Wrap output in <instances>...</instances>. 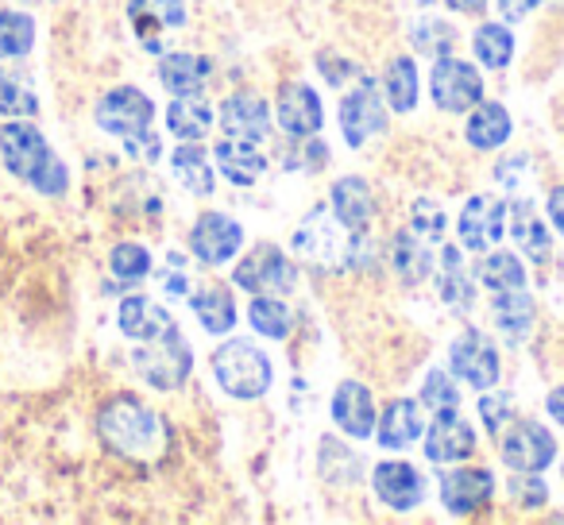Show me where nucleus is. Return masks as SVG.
I'll use <instances>...</instances> for the list:
<instances>
[{
    "label": "nucleus",
    "instance_id": "obj_11",
    "mask_svg": "<svg viewBox=\"0 0 564 525\" xmlns=\"http://www.w3.org/2000/svg\"><path fill=\"white\" fill-rule=\"evenodd\" d=\"M383 128H387L383 97H379L376 81L360 78L352 94L345 97V105H340V132H345L348 147H364V143L383 132Z\"/></svg>",
    "mask_w": 564,
    "mask_h": 525
},
{
    "label": "nucleus",
    "instance_id": "obj_13",
    "mask_svg": "<svg viewBox=\"0 0 564 525\" xmlns=\"http://www.w3.org/2000/svg\"><path fill=\"white\" fill-rule=\"evenodd\" d=\"M240 243H243V228L232 217H225V212H205V217H197L194 232H189V248L209 267L228 263L240 251Z\"/></svg>",
    "mask_w": 564,
    "mask_h": 525
},
{
    "label": "nucleus",
    "instance_id": "obj_3",
    "mask_svg": "<svg viewBox=\"0 0 564 525\" xmlns=\"http://www.w3.org/2000/svg\"><path fill=\"white\" fill-rule=\"evenodd\" d=\"M213 375H217L220 391L232 394L240 402H256L271 391V360L259 352L251 340H228L213 352Z\"/></svg>",
    "mask_w": 564,
    "mask_h": 525
},
{
    "label": "nucleus",
    "instance_id": "obj_8",
    "mask_svg": "<svg viewBox=\"0 0 564 525\" xmlns=\"http://www.w3.org/2000/svg\"><path fill=\"white\" fill-rule=\"evenodd\" d=\"M499 452L510 471H545L556 460V440L545 425L514 422L499 433Z\"/></svg>",
    "mask_w": 564,
    "mask_h": 525
},
{
    "label": "nucleus",
    "instance_id": "obj_38",
    "mask_svg": "<svg viewBox=\"0 0 564 525\" xmlns=\"http://www.w3.org/2000/svg\"><path fill=\"white\" fill-rule=\"evenodd\" d=\"M35 47V20L28 12L0 9V63L4 58H24Z\"/></svg>",
    "mask_w": 564,
    "mask_h": 525
},
{
    "label": "nucleus",
    "instance_id": "obj_49",
    "mask_svg": "<svg viewBox=\"0 0 564 525\" xmlns=\"http://www.w3.org/2000/svg\"><path fill=\"white\" fill-rule=\"evenodd\" d=\"M317 63H322L325 81H329V86H340V81L352 78V74H356V66H352V63H340L337 55H322V58H317Z\"/></svg>",
    "mask_w": 564,
    "mask_h": 525
},
{
    "label": "nucleus",
    "instance_id": "obj_39",
    "mask_svg": "<svg viewBox=\"0 0 564 525\" xmlns=\"http://www.w3.org/2000/svg\"><path fill=\"white\" fill-rule=\"evenodd\" d=\"M471 51H476V58L484 66L502 70V66L514 58V35L507 32V24H484L471 35Z\"/></svg>",
    "mask_w": 564,
    "mask_h": 525
},
{
    "label": "nucleus",
    "instance_id": "obj_46",
    "mask_svg": "<svg viewBox=\"0 0 564 525\" xmlns=\"http://www.w3.org/2000/svg\"><path fill=\"white\" fill-rule=\"evenodd\" d=\"M495 182L507 186V194H522V186L530 182V158L525 155H514V158H502L495 166Z\"/></svg>",
    "mask_w": 564,
    "mask_h": 525
},
{
    "label": "nucleus",
    "instance_id": "obj_36",
    "mask_svg": "<svg viewBox=\"0 0 564 525\" xmlns=\"http://www.w3.org/2000/svg\"><path fill=\"white\" fill-rule=\"evenodd\" d=\"M383 89H387V101H391L394 112H410L417 105V66L410 55L391 58L383 74Z\"/></svg>",
    "mask_w": 564,
    "mask_h": 525
},
{
    "label": "nucleus",
    "instance_id": "obj_17",
    "mask_svg": "<svg viewBox=\"0 0 564 525\" xmlns=\"http://www.w3.org/2000/svg\"><path fill=\"white\" fill-rule=\"evenodd\" d=\"M220 124L225 135L263 143V135L271 132V109L259 94H232L220 101Z\"/></svg>",
    "mask_w": 564,
    "mask_h": 525
},
{
    "label": "nucleus",
    "instance_id": "obj_53",
    "mask_svg": "<svg viewBox=\"0 0 564 525\" xmlns=\"http://www.w3.org/2000/svg\"><path fill=\"white\" fill-rule=\"evenodd\" d=\"M453 12H464V17H476V12L487 9V0H445Z\"/></svg>",
    "mask_w": 564,
    "mask_h": 525
},
{
    "label": "nucleus",
    "instance_id": "obj_43",
    "mask_svg": "<svg viewBox=\"0 0 564 525\" xmlns=\"http://www.w3.org/2000/svg\"><path fill=\"white\" fill-rule=\"evenodd\" d=\"M422 406H430V409L460 406V391H456V383L445 371H430V379H425V386H422Z\"/></svg>",
    "mask_w": 564,
    "mask_h": 525
},
{
    "label": "nucleus",
    "instance_id": "obj_34",
    "mask_svg": "<svg viewBox=\"0 0 564 525\" xmlns=\"http://www.w3.org/2000/svg\"><path fill=\"white\" fill-rule=\"evenodd\" d=\"M189 309L197 314L202 329L217 332V337L236 325V302H232V294H228L225 286H205V291H197L194 298H189Z\"/></svg>",
    "mask_w": 564,
    "mask_h": 525
},
{
    "label": "nucleus",
    "instance_id": "obj_25",
    "mask_svg": "<svg viewBox=\"0 0 564 525\" xmlns=\"http://www.w3.org/2000/svg\"><path fill=\"white\" fill-rule=\"evenodd\" d=\"M376 433H379V445H383V448H410L425 433L422 402L394 398L391 406L383 409V417H379Z\"/></svg>",
    "mask_w": 564,
    "mask_h": 525
},
{
    "label": "nucleus",
    "instance_id": "obj_41",
    "mask_svg": "<svg viewBox=\"0 0 564 525\" xmlns=\"http://www.w3.org/2000/svg\"><path fill=\"white\" fill-rule=\"evenodd\" d=\"M445 228H448L445 209H441L433 197H417L414 209H410V232L422 236L425 243L437 248V243H445Z\"/></svg>",
    "mask_w": 564,
    "mask_h": 525
},
{
    "label": "nucleus",
    "instance_id": "obj_10",
    "mask_svg": "<svg viewBox=\"0 0 564 525\" xmlns=\"http://www.w3.org/2000/svg\"><path fill=\"white\" fill-rule=\"evenodd\" d=\"M232 283L251 294H286L294 286V267L274 243H259L248 259H240V267L232 271Z\"/></svg>",
    "mask_w": 564,
    "mask_h": 525
},
{
    "label": "nucleus",
    "instance_id": "obj_45",
    "mask_svg": "<svg viewBox=\"0 0 564 525\" xmlns=\"http://www.w3.org/2000/svg\"><path fill=\"white\" fill-rule=\"evenodd\" d=\"M510 494H514V502H518V506H525V510L545 506V499H549L545 483H541V471H522V475L510 483Z\"/></svg>",
    "mask_w": 564,
    "mask_h": 525
},
{
    "label": "nucleus",
    "instance_id": "obj_50",
    "mask_svg": "<svg viewBox=\"0 0 564 525\" xmlns=\"http://www.w3.org/2000/svg\"><path fill=\"white\" fill-rule=\"evenodd\" d=\"M538 4H541V0H499V12H502V20H510V24H514V20L530 17Z\"/></svg>",
    "mask_w": 564,
    "mask_h": 525
},
{
    "label": "nucleus",
    "instance_id": "obj_40",
    "mask_svg": "<svg viewBox=\"0 0 564 525\" xmlns=\"http://www.w3.org/2000/svg\"><path fill=\"white\" fill-rule=\"evenodd\" d=\"M109 271L120 286H140L151 275V251L143 243H117L109 255Z\"/></svg>",
    "mask_w": 564,
    "mask_h": 525
},
{
    "label": "nucleus",
    "instance_id": "obj_14",
    "mask_svg": "<svg viewBox=\"0 0 564 525\" xmlns=\"http://www.w3.org/2000/svg\"><path fill=\"white\" fill-rule=\"evenodd\" d=\"M325 124V112L322 101L310 86L302 81H291V86H282L279 94V128L294 140H314Z\"/></svg>",
    "mask_w": 564,
    "mask_h": 525
},
{
    "label": "nucleus",
    "instance_id": "obj_29",
    "mask_svg": "<svg viewBox=\"0 0 564 525\" xmlns=\"http://www.w3.org/2000/svg\"><path fill=\"white\" fill-rule=\"evenodd\" d=\"M391 267L399 271V278L406 286L425 283L433 271V243H425L414 232H399L391 240Z\"/></svg>",
    "mask_w": 564,
    "mask_h": 525
},
{
    "label": "nucleus",
    "instance_id": "obj_18",
    "mask_svg": "<svg viewBox=\"0 0 564 525\" xmlns=\"http://www.w3.org/2000/svg\"><path fill=\"white\" fill-rule=\"evenodd\" d=\"M333 422L345 437L364 440L376 433V402H371L368 386L364 383H340L337 394H333Z\"/></svg>",
    "mask_w": 564,
    "mask_h": 525
},
{
    "label": "nucleus",
    "instance_id": "obj_21",
    "mask_svg": "<svg viewBox=\"0 0 564 525\" xmlns=\"http://www.w3.org/2000/svg\"><path fill=\"white\" fill-rule=\"evenodd\" d=\"M329 197H333V217H337V225L348 228V232H364V228L371 225V217H376L371 186L364 178H356V174L333 182Z\"/></svg>",
    "mask_w": 564,
    "mask_h": 525
},
{
    "label": "nucleus",
    "instance_id": "obj_35",
    "mask_svg": "<svg viewBox=\"0 0 564 525\" xmlns=\"http://www.w3.org/2000/svg\"><path fill=\"white\" fill-rule=\"evenodd\" d=\"M510 135V117L502 105H476V112L468 117V143L476 151H495L502 147Z\"/></svg>",
    "mask_w": 564,
    "mask_h": 525
},
{
    "label": "nucleus",
    "instance_id": "obj_1",
    "mask_svg": "<svg viewBox=\"0 0 564 525\" xmlns=\"http://www.w3.org/2000/svg\"><path fill=\"white\" fill-rule=\"evenodd\" d=\"M0 158L9 166V174L24 178L32 189H40L43 197H63L70 186L66 163L47 147L43 132L28 120H9L0 124Z\"/></svg>",
    "mask_w": 564,
    "mask_h": 525
},
{
    "label": "nucleus",
    "instance_id": "obj_4",
    "mask_svg": "<svg viewBox=\"0 0 564 525\" xmlns=\"http://www.w3.org/2000/svg\"><path fill=\"white\" fill-rule=\"evenodd\" d=\"M132 368L155 391H174V386H182L189 379L194 356H189L186 337L178 329H171L155 340H140V348L132 352Z\"/></svg>",
    "mask_w": 564,
    "mask_h": 525
},
{
    "label": "nucleus",
    "instance_id": "obj_47",
    "mask_svg": "<svg viewBox=\"0 0 564 525\" xmlns=\"http://www.w3.org/2000/svg\"><path fill=\"white\" fill-rule=\"evenodd\" d=\"M163 291L171 294V298H186V294H189V275H186V259H182V255H166Z\"/></svg>",
    "mask_w": 564,
    "mask_h": 525
},
{
    "label": "nucleus",
    "instance_id": "obj_20",
    "mask_svg": "<svg viewBox=\"0 0 564 525\" xmlns=\"http://www.w3.org/2000/svg\"><path fill=\"white\" fill-rule=\"evenodd\" d=\"M294 251H299L302 259H310V263H317V267H329L333 259L345 255V240H340V232L333 228L329 212L325 209H314L306 220L299 225V232H294Z\"/></svg>",
    "mask_w": 564,
    "mask_h": 525
},
{
    "label": "nucleus",
    "instance_id": "obj_51",
    "mask_svg": "<svg viewBox=\"0 0 564 525\" xmlns=\"http://www.w3.org/2000/svg\"><path fill=\"white\" fill-rule=\"evenodd\" d=\"M549 220H553V228L564 236V186H556L553 194H549Z\"/></svg>",
    "mask_w": 564,
    "mask_h": 525
},
{
    "label": "nucleus",
    "instance_id": "obj_52",
    "mask_svg": "<svg viewBox=\"0 0 564 525\" xmlns=\"http://www.w3.org/2000/svg\"><path fill=\"white\" fill-rule=\"evenodd\" d=\"M545 409H549V417H553V422L564 429V386H556V391L549 394V398H545Z\"/></svg>",
    "mask_w": 564,
    "mask_h": 525
},
{
    "label": "nucleus",
    "instance_id": "obj_27",
    "mask_svg": "<svg viewBox=\"0 0 564 525\" xmlns=\"http://www.w3.org/2000/svg\"><path fill=\"white\" fill-rule=\"evenodd\" d=\"M209 74H213V63L202 55H163V63H159V81H163V89L174 97L202 94Z\"/></svg>",
    "mask_w": 564,
    "mask_h": 525
},
{
    "label": "nucleus",
    "instance_id": "obj_31",
    "mask_svg": "<svg viewBox=\"0 0 564 525\" xmlns=\"http://www.w3.org/2000/svg\"><path fill=\"white\" fill-rule=\"evenodd\" d=\"M166 128H171V135H178V140H202L213 128V105L202 101V94L178 97V101L166 109Z\"/></svg>",
    "mask_w": 564,
    "mask_h": 525
},
{
    "label": "nucleus",
    "instance_id": "obj_6",
    "mask_svg": "<svg viewBox=\"0 0 564 525\" xmlns=\"http://www.w3.org/2000/svg\"><path fill=\"white\" fill-rule=\"evenodd\" d=\"M97 124L117 140H132V135L148 132L155 120V105L148 101V94H140L135 86H117L97 101Z\"/></svg>",
    "mask_w": 564,
    "mask_h": 525
},
{
    "label": "nucleus",
    "instance_id": "obj_30",
    "mask_svg": "<svg viewBox=\"0 0 564 525\" xmlns=\"http://www.w3.org/2000/svg\"><path fill=\"white\" fill-rule=\"evenodd\" d=\"M171 171L189 194H197V197L213 194V166H209V155H205L202 140H182V147L171 155Z\"/></svg>",
    "mask_w": 564,
    "mask_h": 525
},
{
    "label": "nucleus",
    "instance_id": "obj_26",
    "mask_svg": "<svg viewBox=\"0 0 564 525\" xmlns=\"http://www.w3.org/2000/svg\"><path fill=\"white\" fill-rule=\"evenodd\" d=\"M441 275H437V294L445 306H453L456 314H468L476 306V278L464 271V259H460V248L445 243L441 248Z\"/></svg>",
    "mask_w": 564,
    "mask_h": 525
},
{
    "label": "nucleus",
    "instance_id": "obj_37",
    "mask_svg": "<svg viewBox=\"0 0 564 525\" xmlns=\"http://www.w3.org/2000/svg\"><path fill=\"white\" fill-rule=\"evenodd\" d=\"M248 317H251V329L267 340H286L294 329V317H291V309H286V302L267 298V294H259V298L251 302Z\"/></svg>",
    "mask_w": 564,
    "mask_h": 525
},
{
    "label": "nucleus",
    "instance_id": "obj_7",
    "mask_svg": "<svg viewBox=\"0 0 564 525\" xmlns=\"http://www.w3.org/2000/svg\"><path fill=\"white\" fill-rule=\"evenodd\" d=\"M448 368H453V375L460 379V383L476 386V391H491L495 383H499V352H495V344L484 337L479 329H464L460 337L453 340V348H448Z\"/></svg>",
    "mask_w": 564,
    "mask_h": 525
},
{
    "label": "nucleus",
    "instance_id": "obj_42",
    "mask_svg": "<svg viewBox=\"0 0 564 525\" xmlns=\"http://www.w3.org/2000/svg\"><path fill=\"white\" fill-rule=\"evenodd\" d=\"M414 51L417 55H430V58H445L448 51H453V40H456V32L445 24V20H437V17H425V20H417V28H414Z\"/></svg>",
    "mask_w": 564,
    "mask_h": 525
},
{
    "label": "nucleus",
    "instance_id": "obj_19",
    "mask_svg": "<svg viewBox=\"0 0 564 525\" xmlns=\"http://www.w3.org/2000/svg\"><path fill=\"white\" fill-rule=\"evenodd\" d=\"M128 20L143 40V51H163L155 32L186 24V0H128Z\"/></svg>",
    "mask_w": 564,
    "mask_h": 525
},
{
    "label": "nucleus",
    "instance_id": "obj_5",
    "mask_svg": "<svg viewBox=\"0 0 564 525\" xmlns=\"http://www.w3.org/2000/svg\"><path fill=\"white\" fill-rule=\"evenodd\" d=\"M430 94L433 105L445 112H468L479 105L484 97V78L476 74L471 63L460 58H433V74H430Z\"/></svg>",
    "mask_w": 564,
    "mask_h": 525
},
{
    "label": "nucleus",
    "instance_id": "obj_24",
    "mask_svg": "<svg viewBox=\"0 0 564 525\" xmlns=\"http://www.w3.org/2000/svg\"><path fill=\"white\" fill-rule=\"evenodd\" d=\"M507 220H510V236H514V243L522 248V255L533 259V263H545L549 251H553V240H549L545 220L538 217V205L518 197L507 209Z\"/></svg>",
    "mask_w": 564,
    "mask_h": 525
},
{
    "label": "nucleus",
    "instance_id": "obj_2",
    "mask_svg": "<svg viewBox=\"0 0 564 525\" xmlns=\"http://www.w3.org/2000/svg\"><path fill=\"white\" fill-rule=\"evenodd\" d=\"M97 433L112 452L132 456V460H151L163 448V422L155 409L135 398H112L97 414Z\"/></svg>",
    "mask_w": 564,
    "mask_h": 525
},
{
    "label": "nucleus",
    "instance_id": "obj_22",
    "mask_svg": "<svg viewBox=\"0 0 564 525\" xmlns=\"http://www.w3.org/2000/svg\"><path fill=\"white\" fill-rule=\"evenodd\" d=\"M213 158H217L220 174H225L232 186H256V182L267 174L263 151H259L251 140H236V135H228V140H220L217 147H213Z\"/></svg>",
    "mask_w": 564,
    "mask_h": 525
},
{
    "label": "nucleus",
    "instance_id": "obj_15",
    "mask_svg": "<svg viewBox=\"0 0 564 525\" xmlns=\"http://www.w3.org/2000/svg\"><path fill=\"white\" fill-rule=\"evenodd\" d=\"M495 494V475L487 468H456L441 475V502L448 514H476Z\"/></svg>",
    "mask_w": 564,
    "mask_h": 525
},
{
    "label": "nucleus",
    "instance_id": "obj_44",
    "mask_svg": "<svg viewBox=\"0 0 564 525\" xmlns=\"http://www.w3.org/2000/svg\"><path fill=\"white\" fill-rule=\"evenodd\" d=\"M479 417H484V429L491 433V437H499L510 425V417H514L510 394H484V398H479Z\"/></svg>",
    "mask_w": 564,
    "mask_h": 525
},
{
    "label": "nucleus",
    "instance_id": "obj_12",
    "mask_svg": "<svg viewBox=\"0 0 564 525\" xmlns=\"http://www.w3.org/2000/svg\"><path fill=\"white\" fill-rule=\"evenodd\" d=\"M476 452V429L456 414V406L437 409L430 433H425V456L433 463H456Z\"/></svg>",
    "mask_w": 564,
    "mask_h": 525
},
{
    "label": "nucleus",
    "instance_id": "obj_32",
    "mask_svg": "<svg viewBox=\"0 0 564 525\" xmlns=\"http://www.w3.org/2000/svg\"><path fill=\"white\" fill-rule=\"evenodd\" d=\"M476 278L487 286V291L502 294V291H525V267L522 259L510 255V251H484L476 267Z\"/></svg>",
    "mask_w": 564,
    "mask_h": 525
},
{
    "label": "nucleus",
    "instance_id": "obj_48",
    "mask_svg": "<svg viewBox=\"0 0 564 525\" xmlns=\"http://www.w3.org/2000/svg\"><path fill=\"white\" fill-rule=\"evenodd\" d=\"M120 143H124L128 155L140 158V163H155L159 151H163V143H159V135L151 132V128H148V132H140V135H132V140H120Z\"/></svg>",
    "mask_w": 564,
    "mask_h": 525
},
{
    "label": "nucleus",
    "instance_id": "obj_9",
    "mask_svg": "<svg viewBox=\"0 0 564 525\" xmlns=\"http://www.w3.org/2000/svg\"><path fill=\"white\" fill-rule=\"evenodd\" d=\"M456 232H460L464 248L476 251V255L491 251L495 243L502 240V232H507V201H502V197H491V194L468 197Z\"/></svg>",
    "mask_w": 564,
    "mask_h": 525
},
{
    "label": "nucleus",
    "instance_id": "obj_33",
    "mask_svg": "<svg viewBox=\"0 0 564 525\" xmlns=\"http://www.w3.org/2000/svg\"><path fill=\"white\" fill-rule=\"evenodd\" d=\"M0 112L12 120H32L40 112V94L24 70H12V66L0 70Z\"/></svg>",
    "mask_w": 564,
    "mask_h": 525
},
{
    "label": "nucleus",
    "instance_id": "obj_16",
    "mask_svg": "<svg viewBox=\"0 0 564 525\" xmlns=\"http://www.w3.org/2000/svg\"><path fill=\"white\" fill-rule=\"evenodd\" d=\"M371 483H376V494L383 506L391 510H414L422 506L425 499V475L414 468V463H402V460H387L371 471Z\"/></svg>",
    "mask_w": 564,
    "mask_h": 525
},
{
    "label": "nucleus",
    "instance_id": "obj_23",
    "mask_svg": "<svg viewBox=\"0 0 564 525\" xmlns=\"http://www.w3.org/2000/svg\"><path fill=\"white\" fill-rule=\"evenodd\" d=\"M117 325H120V332H124L128 340H135V344H140V340H155V337H163V332H171L174 317L166 314L159 302L143 298V294H132V298L120 302Z\"/></svg>",
    "mask_w": 564,
    "mask_h": 525
},
{
    "label": "nucleus",
    "instance_id": "obj_28",
    "mask_svg": "<svg viewBox=\"0 0 564 525\" xmlns=\"http://www.w3.org/2000/svg\"><path fill=\"white\" fill-rule=\"evenodd\" d=\"M495 329L507 337V344H522L533 329V298L525 291H502L491 302Z\"/></svg>",
    "mask_w": 564,
    "mask_h": 525
}]
</instances>
